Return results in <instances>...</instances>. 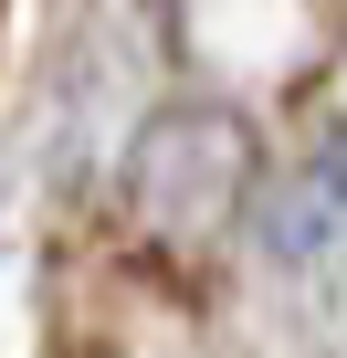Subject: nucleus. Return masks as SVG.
Returning a JSON list of instances; mask_svg holds the SVG:
<instances>
[{
    "mask_svg": "<svg viewBox=\"0 0 347 358\" xmlns=\"http://www.w3.org/2000/svg\"><path fill=\"white\" fill-rule=\"evenodd\" d=\"M242 169H253V137L232 116H211V106L158 116L137 137V222L158 243H211L242 211Z\"/></svg>",
    "mask_w": 347,
    "mask_h": 358,
    "instance_id": "nucleus-1",
    "label": "nucleus"
}]
</instances>
